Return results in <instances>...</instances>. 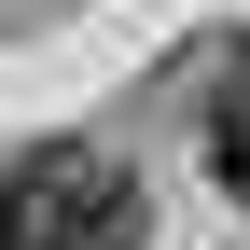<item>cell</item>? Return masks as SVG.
<instances>
[{
	"label": "cell",
	"instance_id": "cell-2",
	"mask_svg": "<svg viewBox=\"0 0 250 250\" xmlns=\"http://www.w3.org/2000/svg\"><path fill=\"white\" fill-rule=\"evenodd\" d=\"M208 167H223V181H236V195H250V83H236V98H223V111H208Z\"/></svg>",
	"mask_w": 250,
	"mask_h": 250
},
{
	"label": "cell",
	"instance_id": "cell-1",
	"mask_svg": "<svg viewBox=\"0 0 250 250\" xmlns=\"http://www.w3.org/2000/svg\"><path fill=\"white\" fill-rule=\"evenodd\" d=\"M0 250H139V181L111 153L56 139L0 181Z\"/></svg>",
	"mask_w": 250,
	"mask_h": 250
}]
</instances>
